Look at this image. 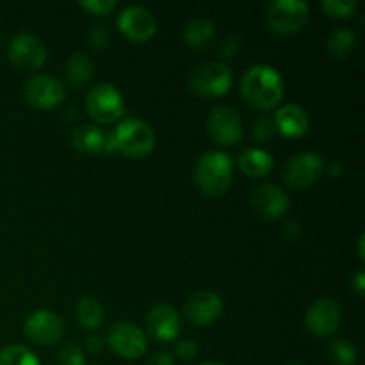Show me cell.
Instances as JSON below:
<instances>
[{"label": "cell", "instance_id": "cell-1", "mask_svg": "<svg viewBox=\"0 0 365 365\" xmlns=\"http://www.w3.org/2000/svg\"><path fill=\"white\" fill-rule=\"evenodd\" d=\"M241 93L250 106L257 109H273L284 96V78L274 68L257 64L242 77Z\"/></svg>", "mask_w": 365, "mask_h": 365}, {"label": "cell", "instance_id": "cell-2", "mask_svg": "<svg viewBox=\"0 0 365 365\" xmlns=\"http://www.w3.org/2000/svg\"><path fill=\"white\" fill-rule=\"evenodd\" d=\"M155 148L153 128L143 120H123L109 138H106L103 152H121L130 159H143Z\"/></svg>", "mask_w": 365, "mask_h": 365}, {"label": "cell", "instance_id": "cell-3", "mask_svg": "<svg viewBox=\"0 0 365 365\" xmlns=\"http://www.w3.org/2000/svg\"><path fill=\"white\" fill-rule=\"evenodd\" d=\"M234 164L223 152H207L200 157L196 166V184L209 198L225 195L232 185Z\"/></svg>", "mask_w": 365, "mask_h": 365}, {"label": "cell", "instance_id": "cell-4", "mask_svg": "<svg viewBox=\"0 0 365 365\" xmlns=\"http://www.w3.org/2000/svg\"><path fill=\"white\" fill-rule=\"evenodd\" d=\"M310 16L309 4L302 0H277L267 7L266 20L274 34H296L307 25Z\"/></svg>", "mask_w": 365, "mask_h": 365}, {"label": "cell", "instance_id": "cell-5", "mask_svg": "<svg viewBox=\"0 0 365 365\" xmlns=\"http://www.w3.org/2000/svg\"><path fill=\"white\" fill-rule=\"evenodd\" d=\"M86 110L96 123H113L123 116V98L113 84H96L86 95Z\"/></svg>", "mask_w": 365, "mask_h": 365}, {"label": "cell", "instance_id": "cell-6", "mask_svg": "<svg viewBox=\"0 0 365 365\" xmlns=\"http://www.w3.org/2000/svg\"><path fill=\"white\" fill-rule=\"evenodd\" d=\"M207 132L210 139L220 146H234L245 134L242 120L237 110L230 106H216L207 120Z\"/></svg>", "mask_w": 365, "mask_h": 365}, {"label": "cell", "instance_id": "cell-7", "mask_svg": "<svg viewBox=\"0 0 365 365\" xmlns=\"http://www.w3.org/2000/svg\"><path fill=\"white\" fill-rule=\"evenodd\" d=\"M234 73L223 63H205L191 75V89L200 96H221L230 91Z\"/></svg>", "mask_w": 365, "mask_h": 365}, {"label": "cell", "instance_id": "cell-8", "mask_svg": "<svg viewBox=\"0 0 365 365\" xmlns=\"http://www.w3.org/2000/svg\"><path fill=\"white\" fill-rule=\"evenodd\" d=\"M107 344L116 355L127 360L141 359L148 348L145 331L132 323H114L107 334Z\"/></svg>", "mask_w": 365, "mask_h": 365}, {"label": "cell", "instance_id": "cell-9", "mask_svg": "<svg viewBox=\"0 0 365 365\" xmlns=\"http://www.w3.org/2000/svg\"><path fill=\"white\" fill-rule=\"evenodd\" d=\"M323 171L324 164L319 153L303 152L285 164L284 180L294 189H307L319 180Z\"/></svg>", "mask_w": 365, "mask_h": 365}, {"label": "cell", "instance_id": "cell-10", "mask_svg": "<svg viewBox=\"0 0 365 365\" xmlns=\"http://www.w3.org/2000/svg\"><path fill=\"white\" fill-rule=\"evenodd\" d=\"M342 309L335 299L321 298L307 310L305 327L316 337H328L341 327Z\"/></svg>", "mask_w": 365, "mask_h": 365}, {"label": "cell", "instance_id": "cell-11", "mask_svg": "<svg viewBox=\"0 0 365 365\" xmlns=\"http://www.w3.org/2000/svg\"><path fill=\"white\" fill-rule=\"evenodd\" d=\"M24 95L32 107L53 109L63 103L66 91L57 78L50 77V75H34L25 82Z\"/></svg>", "mask_w": 365, "mask_h": 365}, {"label": "cell", "instance_id": "cell-12", "mask_svg": "<svg viewBox=\"0 0 365 365\" xmlns=\"http://www.w3.org/2000/svg\"><path fill=\"white\" fill-rule=\"evenodd\" d=\"M25 335L34 344L50 346L56 344L63 337V319L50 310H36L25 321Z\"/></svg>", "mask_w": 365, "mask_h": 365}, {"label": "cell", "instance_id": "cell-13", "mask_svg": "<svg viewBox=\"0 0 365 365\" xmlns=\"http://www.w3.org/2000/svg\"><path fill=\"white\" fill-rule=\"evenodd\" d=\"M118 29L132 41L145 43L155 34L157 24L148 9L141 6H128L118 16Z\"/></svg>", "mask_w": 365, "mask_h": 365}, {"label": "cell", "instance_id": "cell-14", "mask_svg": "<svg viewBox=\"0 0 365 365\" xmlns=\"http://www.w3.org/2000/svg\"><path fill=\"white\" fill-rule=\"evenodd\" d=\"M250 205L264 220H278L284 216L291 207L289 196L284 189L274 184H264L253 189L250 196Z\"/></svg>", "mask_w": 365, "mask_h": 365}, {"label": "cell", "instance_id": "cell-15", "mask_svg": "<svg viewBox=\"0 0 365 365\" xmlns=\"http://www.w3.org/2000/svg\"><path fill=\"white\" fill-rule=\"evenodd\" d=\"M223 312V302L220 296L212 291H200L195 292L187 298L184 305V314L189 323L196 327H207L214 321L220 319Z\"/></svg>", "mask_w": 365, "mask_h": 365}, {"label": "cell", "instance_id": "cell-16", "mask_svg": "<svg viewBox=\"0 0 365 365\" xmlns=\"http://www.w3.org/2000/svg\"><path fill=\"white\" fill-rule=\"evenodd\" d=\"M9 59L14 66L25 70H38L46 61V48L36 36L18 34L9 43Z\"/></svg>", "mask_w": 365, "mask_h": 365}, {"label": "cell", "instance_id": "cell-17", "mask_svg": "<svg viewBox=\"0 0 365 365\" xmlns=\"http://www.w3.org/2000/svg\"><path fill=\"white\" fill-rule=\"evenodd\" d=\"M146 328L153 339L160 342L175 341L180 334V317L171 305H157L146 317Z\"/></svg>", "mask_w": 365, "mask_h": 365}, {"label": "cell", "instance_id": "cell-18", "mask_svg": "<svg viewBox=\"0 0 365 365\" xmlns=\"http://www.w3.org/2000/svg\"><path fill=\"white\" fill-rule=\"evenodd\" d=\"M277 132H280L285 138H302L309 130V114L303 107L287 103L280 107L273 116Z\"/></svg>", "mask_w": 365, "mask_h": 365}, {"label": "cell", "instance_id": "cell-19", "mask_svg": "<svg viewBox=\"0 0 365 365\" xmlns=\"http://www.w3.org/2000/svg\"><path fill=\"white\" fill-rule=\"evenodd\" d=\"M95 73V64L88 53H73L64 64V77L73 89H81L88 84Z\"/></svg>", "mask_w": 365, "mask_h": 365}, {"label": "cell", "instance_id": "cell-20", "mask_svg": "<svg viewBox=\"0 0 365 365\" xmlns=\"http://www.w3.org/2000/svg\"><path fill=\"white\" fill-rule=\"evenodd\" d=\"M273 157L260 148H250L239 155V168L245 175L253 178L266 177L273 170Z\"/></svg>", "mask_w": 365, "mask_h": 365}, {"label": "cell", "instance_id": "cell-21", "mask_svg": "<svg viewBox=\"0 0 365 365\" xmlns=\"http://www.w3.org/2000/svg\"><path fill=\"white\" fill-rule=\"evenodd\" d=\"M71 145L77 152L82 153L103 152L106 134L95 125H82V127L75 128L73 134H71Z\"/></svg>", "mask_w": 365, "mask_h": 365}, {"label": "cell", "instance_id": "cell-22", "mask_svg": "<svg viewBox=\"0 0 365 365\" xmlns=\"http://www.w3.org/2000/svg\"><path fill=\"white\" fill-rule=\"evenodd\" d=\"M216 34V27L207 18H195L189 21L184 29V41L189 48L200 50L205 48Z\"/></svg>", "mask_w": 365, "mask_h": 365}, {"label": "cell", "instance_id": "cell-23", "mask_svg": "<svg viewBox=\"0 0 365 365\" xmlns=\"http://www.w3.org/2000/svg\"><path fill=\"white\" fill-rule=\"evenodd\" d=\"M75 316L86 330H98L106 319L103 307L100 305L98 299L91 298V296H84L78 299L77 307H75Z\"/></svg>", "mask_w": 365, "mask_h": 365}, {"label": "cell", "instance_id": "cell-24", "mask_svg": "<svg viewBox=\"0 0 365 365\" xmlns=\"http://www.w3.org/2000/svg\"><path fill=\"white\" fill-rule=\"evenodd\" d=\"M356 38L351 32V29L348 27H339L328 36V52L335 57V59H346L349 53L355 50Z\"/></svg>", "mask_w": 365, "mask_h": 365}, {"label": "cell", "instance_id": "cell-25", "mask_svg": "<svg viewBox=\"0 0 365 365\" xmlns=\"http://www.w3.org/2000/svg\"><path fill=\"white\" fill-rule=\"evenodd\" d=\"M328 359L334 365H355L356 364V348L346 339L331 341L328 346Z\"/></svg>", "mask_w": 365, "mask_h": 365}, {"label": "cell", "instance_id": "cell-26", "mask_svg": "<svg viewBox=\"0 0 365 365\" xmlns=\"http://www.w3.org/2000/svg\"><path fill=\"white\" fill-rule=\"evenodd\" d=\"M0 365H41L38 356L25 346H9L0 351Z\"/></svg>", "mask_w": 365, "mask_h": 365}, {"label": "cell", "instance_id": "cell-27", "mask_svg": "<svg viewBox=\"0 0 365 365\" xmlns=\"http://www.w3.org/2000/svg\"><path fill=\"white\" fill-rule=\"evenodd\" d=\"M359 2L356 0H327L321 2L324 13L331 18H348L355 13Z\"/></svg>", "mask_w": 365, "mask_h": 365}, {"label": "cell", "instance_id": "cell-28", "mask_svg": "<svg viewBox=\"0 0 365 365\" xmlns=\"http://www.w3.org/2000/svg\"><path fill=\"white\" fill-rule=\"evenodd\" d=\"M57 360L61 365H86L84 351L81 349V346L73 344V342H68L59 349Z\"/></svg>", "mask_w": 365, "mask_h": 365}, {"label": "cell", "instance_id": "cell-29", "mask_svg": "<svg viewBox=\"0 0 365 365\" xmlns=\"http://www.w3.org/2000/svg\"><path fill=\"white\" fill-rule=\"evenodd\" d=\"M253 134L259 141L267 143L274 138L277 134V127H274V120L273 116H260L259 120L255 121V128H253Z\"/></svg>", "mask_w": 365, "mask_h": 365}, {"label": "cell", "instance_id": "cell-30", "mask_svg": "<svg viewBox=\"0 0 365 365\" xmlns=\"http://www.w3.org/2000/svg\"><path fill=\"white\" fill-rule=\"evenodd\" d=\"M78 6H81L82 9L89 11L91 14H100V16H103V14H109L110 11L116 9L118 2L116 0H86V2H78Z\"/></svg>", "mask_w": 365, "mask_h": 365}, {"label": "cell", "instance_id": "cell-31", "mask_svg": "<svg viewBox=\"0 0 365 365\" xmlns=\"http://www.w3.org/2000/svg\"><path fill=\"white\" fill-rule=\"evenodd\" d=\"M88 43L96 50L106 48L107 43H109V32H107V29L103 27V25H96V27H93L88 36Z\"/></svg>", "mask_w": 365, "mask_h": 365}, {"label": "cell", "instance_id": "cell-32", "mask_svg": "<svg viewBox=\"0 0 365 365\" xmlns=\"http://www.w3.org/2000/svg\"><path fill=\"white\" fill-rule=\"evenodd\" d=\"M175 353L180 360L184 362H189V360H195L196 355H198V348L192 341H180L177 342V348H175Z\"/></svg>", "mask_w": 365, "mask_h": 365}, {"label": "cell", "instance_id": "cell-33", "mask_svg": "<svg viewBox=\"0 0 365 365\" xmlns=\"http://www.w3.org/2000/svg\"><path fill=\"white\" fill-rule=\"evenodd\" d=\"M282 232H284V235L289 241H294V239H298L299 235H302V225L296 220H289L287 223L284 225V228H282Z\"/></svg>", "mask_w": 365, "mask_h": 365}, {"label": "cell", "instance_id": "cell-34", "mask_svg": "<svg viewBox=\"0 0 365 365\" xmlns=\"http://www.w3.org/2000/svg\"><path fill=\"white\" fill-rule=\"evenodd\" d=\"M239 50V39L237 38H227L223 41V45H221L220 52L223 53V57H227V59H230L232 56H234L235 52Z\"/></svg>", "mask_w": 365, "mask_h": 365}, {"label": "cell", "instance_id": "cell-35", "mask_svg": "<svg viewBox=\"0 0 365 365\" xmlns=\"http://www.w3.org/2000/svg\"><path fill=\"white\" fill-rule=\"evenodd\" d=\"M173 356L168 351H157L150 356L148 365H173Z\"/></svg>", "mask_w": 365, "mask_h": 365}, {"label": "cell", "instance_id": "cell-36", "mask_svg": "<svg viewBox=\"0 0 365 365\" xmlns=\"http://www.w3.org/2000/svg\"><path fill=\"white\" fill-rule=\"evenodd\" d=\"M103 348V339L100 337H89L88 341H86V349H88L89 353H100Z\"/></svg>", "mask_w": 365, "mask_h": 365}, {"label": "cell", "instance_id": "cell-37", "mask_svg": "<svg viewBox=\"0 0 365 365\" xmlns=\"http://www.w3.org/2000/svg\"><path fill=\"white\" fill-rule=\"evenodd\" d=\"M353 285H355V289H356V292H359V294H364V291H365V274H364V271H359V274L355 277V282H353Z\"/></svg>", "mask_w": 365, "mask_h": 365}, {"label": "cell", "instance_id": "cell-38", "mask_svg": "<svg viewBox=\"0 0 365 365\" xmlns=\"http://www.w3.org/2000/svg\"><path fill=\"white\" fill-rule=\"evenodd\" d=\"M328 175H330V177H341L342 175V164H339V163H331L330 166H328Z\"/></svg>", "mask_w": 365, "mask_h": 365}, {"label": "cell", "instance_id": "cell-39", "mask_svg": "<svg viewBox=\"0 0 365 365\" xmlns=\"http://www.w3.org/2000/svg\"><path fill=\"white\" fill-rule=\"evenodd\" d=\"M364 241H365V235L364 234H360V237H359V257L360 259H364Z\"/></svg>", "mask_w": 365, "mask_h": 365}, {"label": "cell", "instance_id": "cell-40", "mask_svg": "<svg viewBox=\"0 0 365 365\" xmlns=\"http://www.w3.org/2000/svg\"><path fill=\"white\" fill-rule=\"evenodd\" d=\"M202 365H225V364H221V362H203Z\"/></svg>", "mask_w": 365, "mask_h": 365}, {"label": "cell", "instance_id": "cell-41", "mask_svg": "<svg viewBox=\"0 0 365 365\" xmlns=\"http://www.w3.org/2000/svg\"><path fill=\"white\" fill-rule=\"evenodd\" d=\"M287 365H303V364H299V362H291V364H287Z\"/></svg>", "mask_w": 365, "mask_h": 365}]
</instances>
